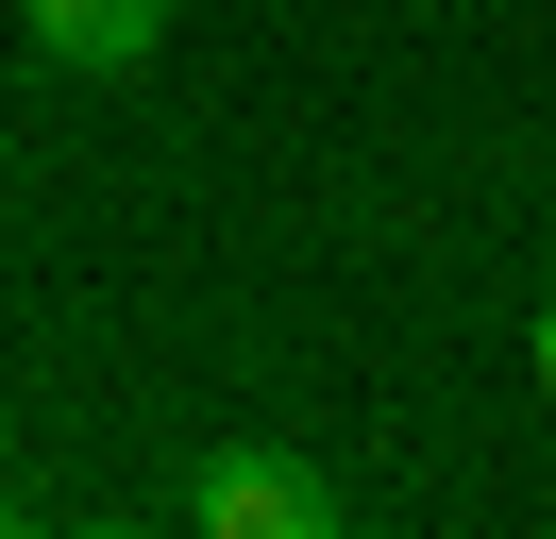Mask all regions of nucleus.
Returning a JSON list of instances; mask_svg holds the SVG:
<instances>
[{
  "label": "nucleus",
  "instance_id": "nucleus-2",
  "mask_svg": "<svg viewBox=\"0 0 556 539\" xmlns=\"http://www.w3.org/2000/svg\"><path fill=\"white\" fill-rule=\"evenodd\" d=\"M35 17L51 67H152V34H169V0H17Z\"/></svg>",
  "mask_w": 556,
  "mask_h": 539
},
{
  "label": "nucleus",
  "instance_id": "nucleus-3",
  "mask_svg": "<svg viewBox=\"0 0 556 539\" xmlns=\"http://www.w3.org/2000/svg\"><path fill=\"white\" fill-rule=\"evenodd\" d=\"M540 404H556V303H540Z\"/></svg>",
  "mask_w": 556,
  "mask_h": 539
},
{
  "label": "nucleus",
  "instance_id": "nucleus-1",
  "mask_svg": "<svg viewBox=\"0 0 556 539\" xmlns=\"http://www.w3.org/2000/svg\"><path fill=\"white\" fill-rule=\"evenodd\" d=\"M186 523H203V539H320V523H338V489L287 472V455H219L203 489H186Z\"/></svg>",
  "mask_w": 556,
  "mask_h": 539
}]
</instances>
